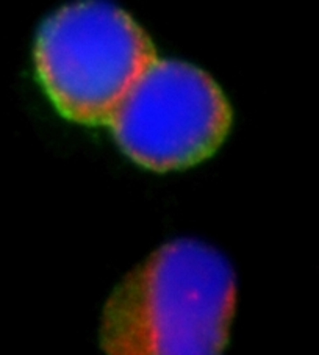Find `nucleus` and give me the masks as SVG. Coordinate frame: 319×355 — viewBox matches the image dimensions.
<instances>
[{
    "label": "nucleus",
    "mask_w": 319,
    "mask_h": 355,
    "mask_svg": "<svg viewBox=\"0 0 319 355\" xmlns=\"http://www.w3.org/2000/svg\"><path fill=\"white\" fill-rule=\"evenodd\" d=\"M157 51L149 35L122 8L102 2L69 3L36 35L33 63L41 87L63 118L107 124Z\"/></svg>",
    "instance_id": "2"
},
{
    "label": "nucleus",
    "mask_w": 319,
    "mask_h": 355,
    "mask_svg": "<svg viewBox=\"0 0 319 355\" xmlns=\"http://www.w3.org/2000/svg\"><path fill=\"white\" fill-rule=\"evenodd\" d=\"M224 91L200 67L157 58L110 119L119 149L153 173L196 166L214 155L232 127Z\"/></svg>",
    "instance_id": "3"
},
{
    "label": "nucleus",
    "mask_w": 319,
    "mask_h": 355,
    "mask_svg": "<svg viewBox=\"0 0 319 355\" xmlns=\"http://www.w3.org/2000/svg\"><path fill=\"white\" fill-rule=\"evenodd\" d=\"M235 311L230 263L200 241H169L113 290L99 345L105 355H224Z\"/></svg>",
    "instance_id": "1"
}]
</instances>
